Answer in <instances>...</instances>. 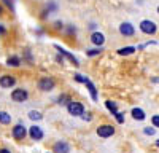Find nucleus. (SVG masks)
Returning <instances> with one entry per match:
<instances>
[{
	"instance_id": "1",
	"label": "nucleus",
	"mask_w": 159,
	"mask_h": 153,
	"mask_svg": "<svg viewBox=\"0 0 159 153\" xmlns=\"http://www.w3.org/2000/svg\"><path fill=\"white\" fill-rule=\"evenodd\" d=\"M67 110L70 115H73V117H81V115L84 113V105L81 104V102H73L70 100L67 104Z\"/></svg>"
},
{
	"instance_id": "2",
	"label": "nucleus",
	"mask_w": 159,
	"mask_h": 153,
	"mask_svg": "<svg viewBox=\"0 0 159 153\" xmlns=\"http://www.w3.org/2000/svg\"><path fill=\"white\" fill-rule=\"evenodd\" d=\"M37 86H38L40 91L48 93V91H51V89H54L56 83H54V80H52L51 76H45V78H40V80H38Z\"/></svg>"
},
{
	"instance_id": "3",
	"label": "nucleus",
	"mask_w": 159,
	"mask_h": 153,
	"mask_svg": "<svg viewBox=\"0 0 159 153\" xmlns=\"http://www.w3.org/2000/svg\"><path fill=\"white\" fill-rule=\"evenodd\" d=\"M27 97H29V93H27V89H24V88H16V89H13V93H11L13 102H25Z\"/></svg>"
},
{
	"instance_id": "4",
	"label": "nucleus",
	"mask_w": 159,
	"mask_h": 153,
	"mask_svg": "<svg viewBox=\"0 0 159 153\" xmlns=\"http://www.w3.org/2000/svg\"><path fill=\"white\" fill-rule=\"evenodd\" d=\"M11 136L15 137L16 140H24L25 136H27V129H25V126L22 123H18L16 126H13L11 129Z\"/></svg>"
},
{
	"instance_id": "5",
	"label": "nucleus",
	"mask_w": 159,
	"mask_h": 153,
	"mask_svg": "<svg viewBox=\"0 0 159 153\" xmlns=\"http://www.w3.org/2000/svg\"><path fill=\"white\" fill-rule=\"evenodd\" d=\"M16 76L15 75H2L0 76V88H3V89H10L16 85Z\"/></svg>"
},
{
	"instance_id": "6",
	"label": "nucleus",
	"mask_w": 159,
	"mask_h": 153,
	"mask_svg": "<svg viewBox=\"0 0 159 153\" xmlns=\"http://www.w3.org/2000/svg\"><path fill=\"white\" fill-rule=\"evenodd\" d=\"M140 30H142L143 34L153 35V34H156L157 27H156V24H154L153 21H150V19H145V21H142V22H140Z\"/></svg>"
},
{
	"instance_id": "7",
	"label": "nucleus",
	"mask_w": 159,
	"mask_h": 153,
	"mask_svg": "<svg viewBox=\"0 0 159 153\" xmlns=\"http://www.w3.org/2000/svg\"><path fill=\"white\" fill-rule=\"evenodd\" d=\"M115 134V128L111 124H102L97 128V136L99 137H103V139H107V137H111Z\"/></svg>"
},
{
	"instance_id": "8",
	"label": "nucleus",
	"mask_w": 159,
	"mask_h": 153,
	"mask_svg": "<svg viewBox=\"0 0 159 153\" xmlns=\"http://www.w3.org/2000/svg\"><path fill=\"white\" fill-rule=\"evenodd\" d=\"M27 134L30 136V139L32 140H42L43 139V129H42V128H40V126H32V128H29V131H27Z\"/></svg>"
},
{
	"instance_id": "9",
	"label": "nucleus",
	"mask_w": 159,
	"mask_h": 153,
	"mask_svg": "<svg viewBox=\"0 0 159 153\" xmlns=\"http://www.w3.org/2000/svg\"><path fill=\"white\" fill-rule=\"evenodd\" d=\"M54 48H56V49L59 51V53H61V54H62L64 58H67V59H69V61H70L72 64H75V66L78 67V64H80V62H78V59H76V58H75V56H73L72 53H69L67 49H64V48H62V46H59V45H54Z\"/></svg>"
},
{
	"instance_id": "10",
	"label": "nucleus",
	"mask_w": 159,
	"mask_h": 153,
	"mask_svg": "<svg viewBox=\"0 0 159 153\" xmlns=\"http://www.w3.org/2000/svg\"><path fill=\"white\" fill-rule=\"evenodd\" d=\"M119 32H121L123 35H126V37H130V35L135 34V29L130 22H123L121 26H119Z\"/></svg>"
},
{
	"instance_id": "11",
	"label": "nucleus",
	"mask_w": 159,
	"mask_h": 153,
	"mask_svg": "<svg viewBox=\"0 0 159 153\" xmlns=\"http://www.w3.org/2000/svg\"><path fill=\"white\" fill-rule=\"evenodd\" d=\"M91 42L94 43L96 46H102V45L105 43V37H103L102 32H92V35H91Z\"/></svg>"
},
{
	"instance_id": "12",
	"label": "nucleus",
	"mask_w": 159,
	"mask_h": 153,
	"mask_svg": "<svg viewBox=\"0 0 159 153\" xmlns=\"http://www.w3.org/2000/svg\"><path fill=\"white\" fill-rule=\"evenodd\" d=\"M69 151H70V145L64 142V140L54 144V153H69Z\"/></svg>"
},
{
	"instance_id": "13",
	"label": "nucleus",
	"mask_w": 159,
	"mask_h": 153,
	"mask_svg": "<svg viewBox=\"0 0 159 153\" xmlns=\"http://www.w3.org/2000/svg\"><path fill=\"white\" fill-rule=\"evenodd\" d=\"M84 85H86V88H88V91H89L92 100H97V89H96L94 85H92V81H91L89 78H86V80H84Z\"/></svg>"
},
{
	"instance_id": "14",
	"label": "nucleus",
	"mask_w": 159,
	"mask_h": 153,
	"mask_svg": "<svg viewBox=\"0 0 159 153\" xmlns=\"http://www.w3.org/2000/svg\"><path fill=\"white\" fill-rule=\"evenodd\" d=\"M7 66H8V67H19V66H21V58L16 56V54L10 56V58L7 59Z\"/></svg>"
},
{
	"instance_id": "15",
	"label": "nucleus",
	"mask_w": 159,
	"mask_h": 153,
	"mask_svg": "<svg viewBox=\"0 0 159 153\" xmlns=\"http://www.w3.org/2000/svg\"><path fill=\"white\" fill-rule=\"evenodd\" d=\"M11 123V115L8 112L0 110V124H10Z\"/></svg>"
},
{
	"instance_id": "16",
	"label": "nucleus",
	"mask_w": 159,
	"mask_h": 153,
	"mask_svg": "<svg viewBox=\"0 0 159 153\" xmlns=\"http://www.w3.org/2000/svg\"><path fill=\"white\" fill-rule=\"evenodd\" d=\"M132 117H134L135 120H139V121H142V120H145V112L142 110V109H132Z\"/></svg>"
},
{
	"instance_id": "17",
	"label": "nucleus",
	"mask_w": 159,
	"mask_h": 153,
	"mask_svg": "<svg viewBox=\"0 0 159 153\" xmlns=\"http://www.w3.org/2000/svg\"><path fill=\"white\" fill-rule=\"evenodd\" d=\"M132 53H135V46H126V48L118 49V54H121V56H127V54H132Z\"/></svg>"
},
{
	"instance_id": "18",
	"label": "nucleus",
	"mask_w": 159,
	"mask_h": 153,
	"mask_svg": "<svg viewBox=\"0 0 159 153\" xmlns=\"http://www.w3.org/2000/svg\"><path fill=\"white\" fill-rule=\"evenodd\" d=\"M29 118H30L32 121H40V120L43 118V115L40 113L38 110H30V112H29Z\"/></svg>"
},
{
	"instance_id": "19",
	"label": "nucleus",
	"mask_w": 159,
	"mask_h": 153,
	"mask_svg": "<svg viewBox=\"0 0 159 153\" xmlns=\"http://www.w3.org/2000/svg\"><path fill=\"white\" fill-rule=\"evenodd\" d=\"M69 102H70V97H69L67 94H61V96L57 97V104H59V105H67Z\"/></svg>"
},
{
	"instance_id": "20",
	"label": "nucleus",
	"mask_w": 159,
	"mask_h": 153,
	"mask_svg": "<svg viewBox=\"0 0 159 153\" xmlns=\"http://www.w3.org/2000/svg\"><path fill=\"white\" fill-rule=\"evenodd\" d=\"M105 105H107V109L115 115L116 112H118V107H116V104H115V102H111V100H107V102H105Z\"/></svg>"
},
{
	"instance_id": "21",
	"label": "nucleus",
	"mask_w": 159,
	"mask_h": 153,
	"mask_svg": "<svg viewBox=\"0 0 159 153\" xmlns=\"http://www.w3.org/2000/svg\"><path fill=\"white\" fill-rule=\"evenodd\" d=\"M2 3H3L7 8H10L11 11H15V0H2Z\"/></svg>"
},
{
	"instance_id": "22",
	"label": "nucleus",
	"mask_w": 159,
	"mask_h": 153,
	"mask_svg": "<svg viewBox=\"0 0 159 153\" xmlns=\"http://www.w3.org/2000/svg\"><path fill=\"white\" fill-rule=\"evenodd\" d=\"M100 53H102L100 46H99L97 49H88V51H86V54H88V56H97V54H100Z\"/></svg>"
},
{
	"instance_id": "23",
	"label": "nucleus",
	"mask_w": 159,
	"mask_h": 153,
	"mask_svg": "<svg viewBox=\"0 0 159 153\" xmlns=\"http://www.w3.org/2000/svg\"><path fill=\"white\" fill-rule=\"evenodd\" d=\"M22 58L27 61L29 64H32V54H30V49H25L24 51V54H22Z\"/></svg>"
},
{
	"instance_id": "24",
	"label": "nucleus",
	"mask_w": 159,
	"mask_h": 153,
	"mask_svg": "<svg viewBox=\"0 0 159 153\" xmlns=\"http://www.w3.org/2000/svg\"><path fill=\"white\" fill-rule=\"evenodd\" d=\"M46 10L51 13V11H56L57 10V5H56V2H48V5H46Z\"/></svg>"
},
{
	"instance_id": "25",
	"label": "nucleus",
	"mask_w": 159,
	"mask_h": 153,
	"mask_svg": "<svg viewBox=\"0 0 159 153\" xmlns=\"http://www.w3.org/2000/svg\"><path fill=\"white\" fill-rule=\"evenodd\" d=\"M115 117H116V121H118V123H124V115H123V113L116 112V113H115Z\"/></svg>"
},
{
	"instance_id": "26",
	"label": "nucleus",
	"mask_w": 159,
	"mask_h": 153,
	"mask_svg": "<svg viewBox=\"0 0 159 153\" xmlns=\"http://www.w3.org/2000/svg\"><path fill=\"white\" fill-rule=\"evenodd\" d=\"M143 132L147 134V136H153L156 131H154V128H150V126H148V128H145V129H143Z\"/></svg>"
},
{
	"instance_id": "27",
	"label": "nucleus",
	"mask_w": 159,
	"mask_h": 153,
	"mask_svg": "<svg viewBox=\"0 0 159 153\" xmlns=\"http://www.w3.org/2000/svg\"><path fill=\"white\" fill-rule=\"evenodd\" d=\"M151 123L154 128H159V115H154V117L151 118Z\"/></svg>"
},
{
	"instance_id": "28",
	"label": "nucleus",
	"mask_w": 159,
	"mask_h": 153,
	"mask_svg": "<svg viewBox=\"0 0 159 153\" xmlns=\"http://www.w3.org/2000/svg\"><path fill=\"white\" fill-rule=\"evenodd\" d=\"M73 78H75V80H76L78 83H84V80H86V76H81V75H78V73H76V75L73 76Z\"/></svg>"
},
{
	"instance_id": "29",
	"label": "nucleus",
	"mask_w": 159,
	"mask_h": 153,
	"mask_svg": "<svg viewBox=\"0 0 159 153\" xmlns=\"http://www.w3.org/2000/svg\"><path fill=\"white\" fill-rule=\"evenodd\" d=\"M48 16H49V11H48L46 8H45V10H43L42 13H40V18H42V19H46Z\"/></svg>"
},
{
	"instance_id": "30",
	"label": "nucleus",
	"mask_w": 159,
	"mask_h": 153,
	"mask_svg": "<svg viewBox=\"0 0 159 153\" xmlns=\"http://www.w3.org/2000/svg\"><path fill=\"white\" fill-rule=\"evenodd\" d=\"M5 34H7V27L3 24H0V35H5Z\"/></svg>"
},
{
	"instance_id": "31",
	"label": "nucleus",
	"mask_w": 159,
	"mask_h": 153,
	"mask_svg": "<svg viewBox=\"0 0 159 153\" xmlns=\"http://www.w3.org/2000/svg\"><path fill=\"white\" fill-rule=\"evenodd\" d=\"M81 117H83V120H88V121H89V120H91V113H83Z\"/></svg>"
},
{
	"instance_id": "32",
	"label": "nucleus",
	"mask_w": 159,
	"mask_h": 153,
	"mask_svg": "<svg viewBox=\"0 0 159 153\" xmlns=\"http://www.w3.org/2000/svg\"><path fill=\"white\" fill-rule=\"evenodd\" d=\"M0 153H11L8 148H0Z\"/></svg>"
},
{
	"instance_id": "33",
	"label": "nucleus",
	"mask_w": 159,
	"mask_h": 153,
	"mask_svg": "<svg viewBox=\"0 0 159 153\" xmlns=\"http://www.w3.org/2000/svg\"><path fill=\"white\" fill-rule=\"evenodd\" d=\"M69 34H75V27H72V26H70V27H69Z\"/></svg>"
},
{
	"instance_id": "34",
	"label": "nucleus",
	"mask_w": 159,
	"mask_h": 153,
	"mask_svg": "<svg viewBox=\"0 0 159 153\" xmlns=\"http://www.w3.org/2000/svg\"><path fill=\"white\" fill-rule=\"evenodd\" d=\"M3 15V7H2V3H0V16Z\"/></svg>"
},
{
	"instance_id": "35",
	"label": "nucleus",
	"mask_w": 159,
	"mask_h": 153,
	"mask_svg": "<svg viewBox=\"0 0 159 153\" xmlns=\"http://www.w3.org/2000/svg\"><path fill=\"white\" fill-rule=\"evenodd\" d=\"M156 147H159V139L156 140Z\"/></svg>"
},
{
	"instance_id": "36",
	"label": "nucleus",
	"mask_w": 159,
	"mask_h": 153,
	"mask_svg": "<svg viewBox=\"0 0 159 153\" xmlns=\"http://www.w3.org/2000/svg\"><path fill=\"white\" fill-rule=\"evenodd\" d=\"M157 13H159V8H157Z\"/></svg>"
},
{
	"instance_id": "37",
	"label": "nucleus",
	"mask_w": 159,
	"mask_h": 153,
	"mask_svg": "<svg viewBox=\"0 0 159 153\" xmlns=\"http://www.w3.org/2000/svg\"><path fill=\"white\" fill-rule=\"evenodd\" d=\"M46 153H48V151H46Z\"/></svg>"
}]
</instances>
